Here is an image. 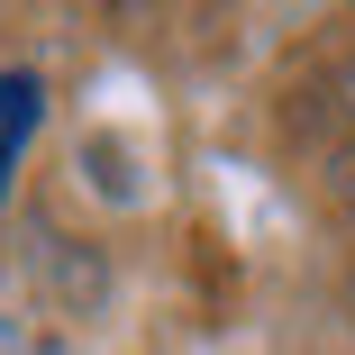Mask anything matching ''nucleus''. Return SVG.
<instances>
[{
  "instance_id": "1",
  "label": "nucleus",
  "mask_w": 355,
  "mask_h": 355,
  "mask_svg": "<svg viewBox=\"0 0 355 355\" xmlns=\"http://www.w3.org/2000/svg\"><path fill=\"white\" fill-rule=\"evenodd\" d=\"M37 110H46L37 73L0 64V200H10V173H19V155H28V137H37Z\"/></svg>"
}]
</instances>
